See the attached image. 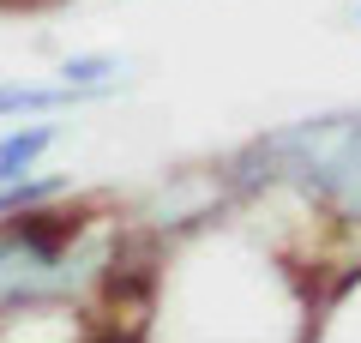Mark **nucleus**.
Wrapping results in <instances>:
<instances>
[{"instance_id":"1","label":"nucleus","mask_w":361,"mask_h":343,"mask_svg":"<svg viewBox=\"0 0 361 343\" xmlns=\"http://www.w3.org/2000/svg\"><path fill=\"white\" fill-rule=\"evenodd\" d=\"M247 169H259L265 181H295L313 199V211H325L343 229H361V109L295 121L271 139H253L235 157V175Z\"/></svg>"},{"instance_id":"2","label":"nucleus","mask_w":361,"mask_h":343,"mask_svg":"<svg viewBox=\"0 0 361 343\" xmlns=\"http://www.w3.org/2000/svg\"><path fill=\"white\" fill-rule=\"evenodd\" d=\"M97 102L73 85H30V78H0V121H54V114Z\"/></svg>"},{"instance_id":"3","label":"nucleus","mask_w":361,"mask_h":343,"mask_svg":"<svg viewBox=\"0 0 361 343\" xmlns=\"http://www.w3.org/2000/svg\"><path fill=\"white\" fill-rule=\"evenodd\" d=\"M61 145V121H25V127H6L0 133V181H25L42 175V157Z\"/></svg>"},{"instance_id":"4","label":"nucleus","mask_w":361,"mask_h":343,"mask_svg":"<svg viewBox=\"0 0 361 343\" xmlns=\"http://www.w3.org/2000/svg\"><path fill=\"white\" fill-rule=\"evenodd\" d=\"M121 78H127V61L109 54V49H97V54H66V61H61V85L85 90V97H115Z\"/></svg>"},{"instance_id":"5","label":"nucleus","mask_w":361,"mask_h":343,"mask_svg":"<svg viewBox=\"0 0 361 343\" xmlns=\"http://www.w3.org/2000/svg\"><path fill=\"white\" fill-rule=\"evenodd\" d=\"M66 181L61 175H25V181H0V223H13L25 211H42L49 199H61Z\"/></svg>"},{"instance_id":"6","label":"nucleus","mask_w":361,"mask_h":343,"mask_svg":"<svg viewBox=\"0 0 361 343\" xmlns=\"http://www.w3.org/2000/svg\"><path fill=\"white\" fill-rule=\"evenodd\" d=\"M355 25H361V0H355Z\"/></svg>"}]
</instances>
